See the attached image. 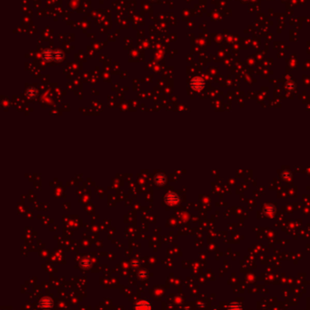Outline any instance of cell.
<instances>
[{
	"mask_svg": "<svg viewBox=\"0 0 310 310\" xmlns=\"http://www.w3.org/2000/svg\"><path fill=\"white\" fill-rule=\"evenodd\" d=\"M228 310H242V306L238 303H232L228 306Z\"/></svg>",
	"mask_w": 310,
	"mask_h": 310,
	"instance_id": "6",
	"label": "cell"
},
{
	"mask_svg": "<svg viewBox=\"0 0 310 310\" xmlns=\"http://www.w3.org/2000/svg\"><path fill=\"white\" fill-rule=\"evenodd\" d=\"M151 306L146 301H140L136 305V310H150Z\"/></svg>",
	"mask_w": 310,
	"mask_h": 310,
	"instance_id": "2",
	"label": "cell"
},
{
	"mask_svg": "<svg viewBox=\"0 0 310 310\" xmlns=\"http://www.w3.org/2000/svg\"><path fill=\"white\" fill-rule=\"evenodd\" d=\"M284 173H286V175L285 174H282V177L283 178H288V177H291V172H284Z\"/></svg>",
	"mask_w": 310,
	"mask_h": 310,
	"instance_id": "9",
	"label": "cell"
},
{
	"mask_svg": "<svg viewBox=\"0 0 310 310\" xmlns=\"http://www.w3.org/2000/svg\"><path fill=\"white\" fill-rule=\"evenodd\" d=\"M55 57V52L51 51V50H46L43 53V59L46 61H50V60H54Z\"/></svg>",
	"mask_w": 310,
	"mask_h": 310,
	"instance_id": "5",
	"label": "cell"
},
{
	"mask_svg": "<svg viewBox=\"0 0 310 310\" xmlns=\"http://www.w3.org/2000/svg\"><path fill=\"white\" fill-rule=\"evenodd\" d=\"M309 170H310V169H309Z\"/></svg>",
	"mask_w": 310,
	"mask_h": 310,
	"instance_id": "10",
	"label": "cell"
},
{
	"mask_svg": "<svg viewBox=\"0 0 310 310\" xmlns=\"http://www.w3.org/2000/svg\"><path fill=\"white\" fill-rule=\"evenodd\" d=\"M157 179H158V184H160V185H162L165 182H166V177L164 176V175H157L156 177V181H157Z\"/></svg>",
	"mask_w": 310,
	"mask_h": 310,
	"instance_id": "7",
	"label": "cell"
},
{
	"mask_svg": "<svg viewBox=\"0 0 310 310\" xmlns=\"http://www.w3.org/2000/svg\"><path fill=\"white\" fill-rule=\"evenodd\" d=\"M178 201V197L176 196V194L170 192L166 196V201L167 203H176Z\"/></svg>",
	"mask_w": 310,
	"mask_h": 310,
	"instance_id": "4",
	"label": "cell"
},
{
	"mask_svg": "<svg viewBox=\"0 0 310 310\" xmlns=\"http://www.w3.org/2000/svg\"><path fill=\"white\" fill-rule=\"evenodd\" d=\"M40 306H41L43 309H48L50 307H52V300L48 297L43 298L41 301H40Z\"/></svg>",
	"mask_w": 310,
	"mask_h": 310,
	"instance_id": "3",
	"label": "cell"
},
{
	"mask_svg": "<svg viewBox=\"0 0 310 310\" xmlns=\"http://www.w3.org/2000/svg\"><path fill=\"white\" fill-rule=\"evenodd\" d=\"M205 85V82L203 81V80L201 78H195L192 80L191 82V86L192 88H194L195 90H197V91H199V90H201Z\"/></svg>",
	"mask_w": 310,
	"mask_h": 310,
	"instance_id": "1",
	"label": "cell"
},
{
	"mask_svg": "<svg viewBox=\"0 0 310 310\" xmlns=\"http://www.w3.org/2000/svg\"><path fill=\"white\" fill-rule=\"evenodd\" d=\"M36 94V91L34 89H28L27 90V95L30 96V97H34L35 94Z\"/></svg>",
	"mask_w": 310,
	"mask_h": 310,
	"instance_id": "8",
	"label": "cell"
}]
</instances>
